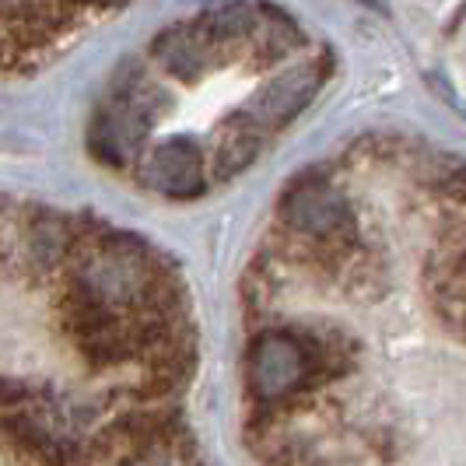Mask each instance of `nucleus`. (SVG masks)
<instances>
[{
    "instance_id": "nucleus-1",
    "label": "nucleus",
    "mask_w": 466,
    "mask_h": 466,
    "mask_svg": "<svg viewBox=\"0 0 466 466\" xmlns=\"http://www.w3.org/2000/svg\"><path fill=\"white\" fill-rule=\"evenodd\" d=\"M102 18L95 7H64V4H0V70H25L43 60L49 49L85 22Z\"/></svg>"
},
{
    "instance_id": "nucleus-2",
    "label": "nucleus",
    "mask_w": 466,
    "mask_h": 466,
    "mask_svg": "<svg viewBox=\"0 0 466 466\" xmlns=\"http://www.w3.org/2000/svg\"><path fill=\"white\" fill-rule=\"evenodd\" d=\"M329 350L323 340H316L312 333H291L278 329L257 340V348L249 354V382L257 390V397H288L295 390L309 386L312 379L329 372Z\"/></svg>"
},
{
    "instance_id": "nucleus-3",
    "label": "nucleus",
    "mask_w": 466,
    "mask_h": 466,
    "mask_svg": "<svg viewBox=\"0 0 466 466\" xmlns=\"http://www.w3.org/2000/svg\"><path fill=\"white\" fill-rule=\"evenodd\" d=\"M155 116H158L155 88L144 77H130L98 109V119L92 127V151L113 168H123L140 151L147 130L155 127Z\"/></svg>"
},
{
    "instance_id": "nucleus-4",
    "label": "nucleus",
    "mask_w": 466,
    "mask_h": 466,
    "mask_svg": "<svg viewBox=\"0 0 466 466\" xmlns=\"http://www.w3.org/2000/svg\"><path fill=\"white\" fill-rule=\"evenodd\" d=\"M323 77H327V60L299 64V67L278 74L274 81H267L238 113L257 127L259 137L270 134V130L278 134L316 98V92L323 88Z\"/></svg>"
},
{
    "instance_id": "nucleus-5",
    "label": "nucleus",
    "mask_w": 466,
    "mask_h": 466,
    "mask_svg": "<svg viewBox=\"0 0 466 466\" xmlns=\"http://www.w3.org/2000/svg\"><path fill=\"white\" fill-rule=\"evenodd\" d=\"M140 179H144V187L165 193V197H176V200L200 197L204 183H208L204 155L189 137H168L147 155V162L140 168Z\"/></svg>"
},
{
    "instance_id": "nucleus-6",
    "label": "nucleus",
    "mask_w": 466,
    "mask_h": 466,
    "mask_svg": "<svg viewBox=\"0 0 466 466\" xmlns=\"http://www.w3.org/2000/svg\"><path fill=\"white\" fill-rule=\"evenodd\" d=\"M284 221L305 238L337 242L350 228V214L344 197L327 183H305L284 200Z\"/></svg>"
},
{
    "instance_id": "nucleus-7",
    "label": "nucleus",
    "mask_w": 466,
    "mask_h": 466,
    "mask_svg": "<svg viewBox=\"0 0 466 466\" xmlns=\"http://www.w3.org/2000/svg\"><path fill=\"white\" fill-rule=\"evenodd\" d=\"M0 449L28 466H81L74 445L49 435L32 418H0Z\"/></svg>"
},
{
    "instance_id": "nucleus-8",
    "label": "nucleus",
    "mask_w": 466,
    "mask_h": 466,
    "mask_svg": "<svg viewBox=\"0 0 466 466\" xmlns=\"http://www.w3.org/2000/svg\"><path fill=\"white\" fill-rule=\"evenodd\" d=\"M155 53H158L162 67L168 70L172 77L187 81V85L200 81V77L218 64V46L204 35V28L197 22L165 32L162 39L155 43Z\"/></svg>"
},
{
    "instance_id": "nucleus-9",
    "label": "nucleus",
    "mask_w": 466,
    "mask_h": 466,
    "mask_svg": "<svg viewBox=\"0 0 466 466\" xmlns=\"http://www.w3.org/2000/svg\"><path fill=\"white\" fill-rule=\"evenodd\" d=\"M259 144H263V137H259L257 127L242 113H232L214 130V172H218V179H232L235 172L249 168Z\"/></svg>"
}]
</instances>
